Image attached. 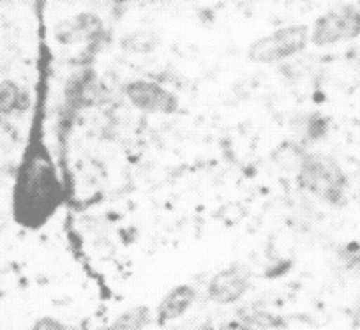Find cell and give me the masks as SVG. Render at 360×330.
Masks as SVG:
<instances>
[{
    "instance_id": "6da1fadb",
    "label": "cell",
    "mask_w": 360,
    "mask_h": 330,
    "mask_svg": "<svg viewBox=\"0 0 360 330\" xmlns=\"http://www.w3.org/2000/svg\"><path fill=\"white\" fill-rule=\"evenodd\" d=\"M64 203V186L57 166L41 140H32L16 172L11 194L15 223L37 230L50 223Z\"/></svg>"
},
{
    "instance_id": "7a4b0ae2",
    "label": "cell",
    "mask_w": 360,
    "mask_h": 330,
    "mask_svg": "<svg viewBox=\"0 0 360 330\" xmlns=\"http://www.w3.org/2000/svg\"><path fill=\"white\" fill-rule=\"evenodd\" d=\"M300 189L332 207H342L348 194L345 170L332 156L323 152H307L297 172Z\"/></svg>"
},
{
    "instance_id": "3957f363",
    "label": "cell",
    "mask_w": 360,
    "mask_h": 330,
    "mask_svg": "<svg viewBox=\"0 0 360 330\" xmlns=\"http://www.w3.org/2000/svg\"><path fill=\"white\" fill-rule=\"evenodd\" d=\"M311 30L306 25H290L262 36L249 46L248 58L255 64H274L288 61L306 50Z\"/></svg>"
},
{
    "instance_id": "277c9868",
    "label": "cell",
    "mask_w": 360,
    "mask_h": 330,
    "mask_svg": "<svg viewBox=\"0 0 360 330\" xmlns=\"http://www.w3.org/2000/svg\"><path fill=\"white\" fill-rule=\"evenodd\" d=\"M360 36V9L353 6L332 9L321 15L311 29L314 46H332Z\"/></svg>"
},
{
    "instance_id": "5b68a950",
    "label": "cell",
    "mask_w": 360,
    "mask_h": 330,
    "mask_svg": "<svg viewBox=\"0 0 360 330\" xmlns=\"http://www.w3.org/2000/svg\"><path fill=\"white\" fill-rule=\"evenodd\" d=\"M124 94L134 108L150 115H173L180 108L179 97L172 90L150 80H133L124 87Z\"/></svg>"
},
{
    "instance_id": "8992f818",
    "label": "cell",
    "mask_w": 360,
    "mask_h": 330,
    "mask_svg": "<svg viewBox=\"0 0 360 330\" xmlns=\"http://www.w3.org/2000/svg\"><path fill=\"white\" fill-rule=\"evenodd\" d=\"M251 288V272L244 265H231L219 270L210 279L207 295L212 302L221 305L238 302Z\"/></svg>"
},
{
    "instance_id": "52a82bcc",
    "label": "cell",
    "mask_w": 360,
    "mask_h": 330,
    "mask_svg": "<svg viewBox=\"0 0 360 330\" xmlns=\"http://www.w3.org/2000/svg\"><path fill=\"white\" fill-rule=\"evenodd\" d=\"M101 29L103 23L98 16L83 13V15L72 16V18L58 23V27L55 29V36H57L58 43L75 44L94 39L101 32Z\"/></svg>"
},
{
    "instance_id": "ba28073f",
    "label": "cell",
    "mask_w": 360,
    "mask_h": 330,
    "mask_svg": "<svg viewBox=\"0 0 360 330\" xmlns=\"http://www.w3.org/2000/svg\"><path fill=\"white\" fill-rule=\"evenodd\" d=\"M196 300V290L189 284H180L169 290L159 302L155 309V322L158 325H166L173 319L180 318Z\"/></svg>"
},
{
    "instance_id": "9c48e42d",
    "label": "cell",
    "mask_w": 360,
    "mask_h": 330,
    "mask_svg": "<svg viewBox=\"0 0 360 330\" xmlns=\"http://www.w3.org/2000/svg\"><path fill=\"white\" fill-rule=\"evenodd\" d=\"M30 94L15 80L0 82V115L16 117L29 112Z\"/></svg>"
},
{
    "instance_id": "30bf717a",
    "label": "cell",
    "mask_w": 360,
    "mask_h": 330,
    "mask_svg": "<svg viewBox=\"0 0 360 330\" xmlns=\"http://www.w3.org/2000/svg\"><path fill=\"white\" fill-rule=\"evenodd\" d=\"M295 127L297 134H299V144L307 147V145L316 144L318 140H321L327 134L328 124L320 113H309V115L299 117Z\"/></svg>"
},
{
    "instance_id": "8fae6325",
    "label": "cell",
    "mask_w": 360,
    "mask_h": 330,
    "mask_svg": "<svg viewBox=\"0 0 360 330\" xmlns=\"http://www.w3.org/2000/svg\"><path fill=\"white\" fill-rule=\"evenodd\" d=\"M152 323V312L147 305H136L117 316L106 330H145Z\"/></svg>"
},
{
    "instance_id": "7c38bea8",
    "label": "cell",
    "mask_w": 360,
    "mask_h": 330,
    "mask_svg": "<svg viewBox=\"0 0 360 330\" xmlns=\"http://www.w3.org/2000/svg\"><path fill=\"white\" fill-rule=\"evenodd\" d=\"M306 154V147L300 145L299 141H286L274 152V161L278 163L279 168L286 170V172H293L297 175Z\"/></svg>"
},
{
    "instance_id": "4fadbf2b",
    "label": "cell",
    "mask_w": 360,
    "mask_h": 330,
    "mask_svg": "<svg viewBox=\"0 0 360 330\" xmlns=\"http://www.w3.org/2000/svg\"><path fill=\"white\" fill-rule=\"evenodd\" d=\"M99 94V83L98 76H79L78 82L72 83L71 90V99L76 104H82V106H92L98 101Z\"/></svg>"
},
{
    "instance_id": "5bb4252c",
    "label": "cell",
    "mask_w": 360,
    "mask_h": 330,
    "mask_svg": "<svg viewBox=\"0 0 360 330\" xmlns=\"http://www.w3.org/2000/svg\"><path fill=\"white\" fill-rule=\"evenodd\" d=\"M158 43L159 41L154 34L134 32L122 41V46L126 48L127 51H131V53L145 55V53H150V51H154L155 46H158Z\"/></svg>"
},
{
    "instance_id": "9a60e30c",
    "label": "cell",
    "mask_w": 360,
    "mask_h": 330,
    "mask_svg": "<svg viewBox=\"0 0 360 330\" xmlns=\"http://www.w3.org/2000/svg\"><path fill=\"white\" fill-rule=\"evenodd\" d=\"M32 330H65V325L53 316H43L34 323Z\"/></svg>"
},
{
    "instance_id": "2e32d148",
    "label": "cell",
    "mask_w": 360,
    "mask_h": 330,
    "mask_svg": "<svg viewBox=\"0 0 360 330\" xmlns=\"http://www.w3.org/2000/svg\"><path fill=\"white\" fill-rule=\"evenodd\" d=\"M221 330H255V329H251V325H245V323L242 322H230V323H224V325L221 326Z\"/></svg>"
},
{
    "instance_id": "e0dca14e",
    "label": "cell",
    "mask_w": 360,
    "mask_h": 330,
    "mask_svg": "<svg viewBox=\"0 0 360 330\" xmlns=\"http://www.w3.org/2000/svg\"><path fill=\"white\" fill-rule=\"evenodd\" d=\"M110 2H113V4L117 6H122V4H127V2H131V0H110Z\"/></svg>"
},
{
    "instance_id": "ac0fdd59",
    "label": "cell",
    "mask_w": 360,
    "mask_h": 330,
    "mask_svg": "<svg viewBox=\"0 0 360 330\" xmlns=\"http://www.w3.org/2000/svg\"><path fill=\"white\" fill-rule=\"evenodd\" d=\"M356 315L360 316V304H359V307H356Z\"/></svg>"
},
{
    "instance_id": "d6986e66",
    "label": "cell",
    "mask_w": 360,
    "mask_h": 330,
    "mask_svg": "<svg viewBox=\"0 0 360 330\" xmlns=\"http://www.w3.org/2000/svg\"><path fill=\"white\" fill-rule=\"evenodd\" d=\"M359 6H360V0H359Z\"/></svg>"
}]
</instances>
